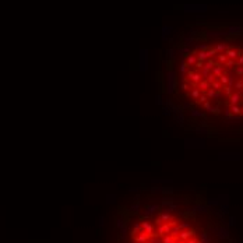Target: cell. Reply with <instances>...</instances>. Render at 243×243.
Segmentation results:
<instances>
[{"label":"cell","instance_id":"6da1fadb","mask_svg":"<svg viewBox=\"0 0 243 243\" xmlns=\"http://www.w3.org/2000/svg\"><path fill=\"white\" fill-rule=\"evenodd\" d=\"M168 69L175 102L191 125L243 131V31H196Z\"/></svg>","mask_w":243,"mask_h":243}]
</instances>
